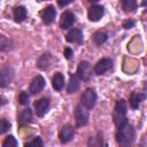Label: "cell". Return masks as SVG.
<instances>
[{
    "instance_id": "6da1fadb",
    "label": "cell",
    "mask_w": 147,
    "mask_h": 147,
    "mask_svg": "<svg viewBox=\"0 0 147 147\" xmlns=\"http://www.w3.org/2000/svg\"><path fill=\"white\" fill-rule=\"evenodd\" d=\"M134 140V129L126 121L117 126L116 141L119 146H130Z\"/></svg>"
},
{
    "instance_id": "7a4b0ae2",
    "label": "cell",
    "mask_w": 147,
    "mask_h": 147,
    "mask_svg": "<svg viewBox=\"0 0 147 147\" xmlns=\"http://www.w3.org/2000/svg\"><path fill=\"white\" fill-rule=\"evenodd\" d=\"M126 111H127V105L124 99H121L116 102L113 111V119L116 126L121 125L122 123L126 122Z\"/></svg>"
},
{
    "instance_id": "3957f363",
    "label": "cell",
    "mask_w": 147,
    "mask_h": 147,
    "mask_svg": "<svg viewBox=\"0 0 147 147\" xmlns=\"http://www.w3.org/2000/svg\"><path fill=\"white\" fill-rule=\"evenodd\" d=\"M75 121H76V126L78 127L85 126L88 122V109L84 107L82 103L77 105L75 108Z\"/></svg>"
},
{
    "instance_id": "277c9868",
    "label": "cell",
    "mask_w": 147,
    "mask_h": 147,
    "mask_svg": "<svg viewBox=\"0 0 147 147\" xmlns=\"http://www.w3.org/2000/svg\"><path fill=\"white\" fill-rule=\"evenodd\" d=\"M95 102H96V93H95V91L93 88H86L83 92L82 96H80V103L90 110V109L94 108Z\"/></svg>"
},
{
    "instance_id": "5b68a950",
    "label": "cell",
    "mask_w": 147,
    "mask_h": 147,
    "mask_svg": "<svg viewBox=\"0 0 147 147\" xmlns=\"http://www.w3.org/2000/svg\"><path fill=\"white\" fill-rule=\"evenodd\" d=\"M77 75L79 76V78L82 80H90L91 76H92V69H91V64L87 61H82L79 62L78 67H77Z\"/></svg>"
},
{
    "instance_id": "8992f818",
    "label": "cell",
    "mask_w": 147,
    "mask_h": 147,
    "mask_svg": "<svg viewBox=\"0 0 147 147\" xmlns=\"http://www.w3.org/2000/svg\"><path fill=\"white\" fill-rule=\"evenodd\" d=\"M14 78V70L11 67L6 65L1 69L0 71V86L1 87H6L7 85H9L11 83Z\"/></svg>"
},
{
    "instance_id": "52a82bcc",
    "label": "cell",
    "mask_w": 147,
    "mask_h": 147,
    "mask_svg": "<svg viewBox=\"0 0 147 147\" xmlns=\"http://www.w3.org/2000/svg\"><path fill=\"white\" fill-rule=\"evenodd\" d=\"M103 14H105V8L101 5H93L88 8V11H87V16L91 22L100 21L102 18Z\"/></svg>"
},
{
    "instance_id": "ba28073f",
    "label": "cell",
    "mask_w": 147,
    "mask_h": 147,
    "mask_svg": "<svg viewBox=\"0 0 147 147\" xmlns=\"http://www.w3.org/2000/svg\"><path fill=\"white\" fill-rule=\"evenodd\" d=\"M55 16H56V10H55V7L52 6V5L47 6L46 8H44L40 11V18H41L42 23L46 24V25L51 24L54 21Z\"/></svg>"
},
{
    "instance_id": "9c48e42d",
    "label": "cell",
    "mask_w": 147,
    "mask_h": 147,
    "mask_svg": "<svg viewBox=\"0 0 147 147\" xmlns=\"http://www.w3.org/2000/svg\"><path fill=\"white\" fill-rule=\"evenodd\" d=\"M45 85H46V82H45L44 77L40 76V75H38V76H36L31 80L30 87H29V92L31 94H37V93H39V92H41L44 90Z\"/></svg>"
},
{
    "instance_id": "30bf717a",
    "label": "cell",
    "mask_w": 147,
    "mask_h": 147,
    "mask_svg": "<svg viewBox=\"0 0 147 147\" xmlns=\"http://www.w3.org/2000/svg\"><path fill=\"white\" fill-rule=\"evenodd\" d=\"M49 106H51V102L47 98H41L39 99L38 101H36L34 103V110H36V114L38 117H42L47 114L48 109H49Z\"/></svg>"
},
{
    "instance_id": "8fae6325",
    "label": "cell",
    "mask_w": 147,
    "mask_h": 147,
    "mask_svg": "<svg viewBox=\"0 0 147 147\" xmlns=\"http://www.w3.org/2000/svg\"><path fill=\"white\" fill-rule=\"evenodd\" d=\"M65 39H67L68 42H74V44H78V45H80V44H83V41H84L83 32H82L80 29L74 28V29H71V30L67 33Z\"/></svg>"
},
{
    "instance_id": "7c38bea8",
    "label": "cell",
    "mask_w": 147,
    "mask_h": 147,
    "mask_svg": "<svg viewBox=\"0 0 147 147\" xmlns=\"http://www.w3.org/2000/svg\"><path fill=\"white\" fill-rule=\"evenodd\" d=\"M111 68H113V60L105 57V59H101L100 61H98V63L94 67V72L96 75H103Z\"/></svg>"
},
{
    "instance_id": "4fadbf2b",
    "label": "cell",
    "mask_w": 147,
    "mask_h": 147,
    "mask_svg": "<svg viewBox=\"0 0 147 147\" xmlns=\"http://www.w3.org/2000/svg\"><path fill=\"white\" fill-rule=\"evenodd\" d=\"M75 136V129L71 125H64L59 132V139L62 144L69 142Z\"/></svg>"
},
{
    "instance_id": "5bb4252c",
    "label": "cell",
    "mask_w": 147,
    "mask_h": 147,
    "mask_svg": "<svg viewBox=\"0 0 147 147\" xmlns=\"http://www.w3.org/2000/svg\"><path fill=\"white\" fill-rule=\"evenodd\" d=\"M76 22V17L71 11H64L60 18V26L63 30L70 29Z\"/></svg>"
},
{
    "instance_id": "9a60e30c",
    "label": "cell",
    "mask_w": 147,
    "mask_h": 147,
    "mask_svg": "<svg viewBox=\"0 0 147 147\" xmlns=\"http://www.w3.org/2000/svg\"><path fill=\"white\" fill-rule=\"evenodd\" d=\"M146 98H147V94H146V93L132 92L131 95H130V100H129L130 107H131L132 109H137V108L140 106V103H141Z\"/></svg>"
},
{
    "instance_id": "2e32d148",
    "label": "cell",
    "mask_w": 147,
    "mask_h": 147,
    "mask_svg": "<svg viewBox=\"0 0 147 147\" xmlns=\"http://www.w3.org/2000/svg\"><path fill=\"white\" fill-rule=\"evenodd\" d=\"M32 122V111L30 108H25L23 109L20 115H18V119H17V123L20 126H25L28 124H30Z\"/></svg>"
},
{
    "instance_id": "e0dca14e",
    "label": "cell",
    "mask_w": 147,
    "mask_h": 147,
    "mask_svg": "<svg viewBox=\"0 0 147 147\" xmlns=\"http://www.w3.org/2000/svg\"><path fill=\"white\" fill-rule=\"evenodd\" d=\"M13 15H14L15 22L22 23L23 21H25L26 15H28L26 8H25L24 6H17V7H15V8H14V11H13Z\"/></svg>"
},
{
    "instance_id": "ac0fdd59",
    "label": "cell",
    "mask_w": 147,
    "mask_h": 147,
    "mask_svg": "<svg viewBox=\"0 0 147 147\" xmlns=\"http://www.w3.org/2000/svg\"><path fill=\"white\" fill-rule=\"evenodd\" d=\"M51 60H52L51 54L49 53H44L37 60V67L40 70H47L49 68V65H51Z\"/></svg>"
},
{
    "instance_id": "d6986e66",
    "label": "cell",
    "mask_w": 147,
    "mask_h": 147,
    "mask_svg": "<svg viewBox=\"0 0 147 147\" xmlns=\"http://www.w3.org/2000/svg\"><path fill=\"white\" fill-rule=\"evenodd\" d=\"M52 86L57 92L62 91V88L64 86V77H63V75L61 72H56L53 76V78H52Z\"/></svg>"
},
{
    "instance_id": "ffe728a7",
    "label": "cell",
    "mask_w": 147,
    "mask_h": 147,
    "mask_svg": "<svg viewBox=\"0 0 147 147\" xmlns=\"http://www.w3.org/2000/svg\"><path fill=\"white\" fill-rule=\"evenodd\" d=\"M79 79H80V78H79V76L77 75V72L70 76L69 84H68V88H67V91H68L69 94L75 93V92L79 88Z\"/></svg>"
},
{
    "instance_id": "44dd1931",
    "label": "cell",
    "mask_w": 147,
    "mask_h": 147,
    "mask_svg": "<svg viewBox=\"0 0 147 147\" xmlns=\"http://www.w3.org/2000/svg\"><path fill=\"white\" fill-rule=\"evenodd\" d=\"M108 39V33L106 31H102V30H99L96 31L94 34H93V41L96 44V45H102L107 41Z\"/></svg>"
},
{
    "instance_id": "7402d4cb",
    "label": "cell",
    "mask_w": 147,
    "mask_h": 147,
    "mask_svg": "<svg viewBox=\"0 0 147 147\" xmlns=\"http://www.w3.org/2000/svg\"><path fill=\"white\" fill-rule=\"evenodd\" d=\"M122 8L124 11H133L137 8V0H122Z\"/></svg>"
},
{
    "instance_id": "603a6c76",
    "label": "cell",
    "mask_w": 147,
    "mask_h": 147,
    "mask_svg": "<svg viewBox=\"0 0 147 147\" xmlns=\"http://www.w3.org/2000/svg\"><path fill=\"white\" fill-rule=\"evenodd\" d=\"M13 48V42H11V40L9 39V38H6L5 36H2L1 37V41H0V49L2 51V52H5V51H9V49H11Z\"/></svg>"
},
{
    "instance_id": "cb8c5ba5",
    "label": "cell",
    "mask_w": 147,
    "mask_h": 147,
    "mask_svg": "<svg viewBox=\"0 0 147 147\" xmlns=\"http://www.w3.org/2000/svg\"><path fill=\"white\" fill-rule=\"evenodd\" d=\"M18 145V142L16 141V139L13 136H8L5 138V140L2 141V147H16Z\"/></svg>"
},
{
    "instance_id": "d4e9b609",
    "label": "cell",
    "mask_w": 147,
    "mask_h": 147,
    "mask_svg": "<svg viewBox=\"0 0 147 147\" xmlns=\"http://www.w3.org/2000/svg\"><path fill=\"white\" fill-rule=\"evenodd\" d=\"M88 146H101L103 145L102 142V136H100V133L98 134V137H91L87 141Z\"/></svg>"
},
{
    "instance_id": "484cf974",
    "label": "cell",
    "mask_w": 147,
    "mask_h": 147,
    "mask_svg": "<svg viewBox=\"0 0 147 147\" xmlns=\"http://www.w3.org/2000/svg\"><path fill=\"white\" fill-rule=\"evenodd\" d=\"M42 145H44V144H42V140H41L40 137H36V138H33L31 141L24 144L25 147H41Z\"/></svg>"
},
{
    "instance_id": "4316f807",
    "label": "cell",
    "mask_w": 147,
    "mask_h": 147,
    "mask_svg": "<svg viewBox=\"0 0 147 147\" xmlns=\"http://www.w3.org/2000/svg\"><path fill=\"white\" fill-rule=\"evenodd\" d=\"M10 126H11L10 122L7 121V119H5V118H2V119L0 121V133H1V134L5 133L6 131H8V130L10 129Z\"/></svg>"
},
{
    "instance_id": "83f0119b",
    "label": "cell",
    "mask_w": 147,
    "mask_h": 147,
    "mask_svg": "<svg viewBox=\"0 0 147 147\" xmlns=\"http://www.w3.org/2000/svg\"><path fill=\"white\" fill-rule=\"evenodd\" d=\"M29 94H28V92H25V91H22L21 93H20V95H18V102L21 103V105H23V106H25V105H28L29 103Z\"/></svg>"
},
{
    "instance_id": "f1b7e54d",
    "label": "cell",
    "mask_w": 147,
    "mask_h": 147,
    "mask_svg": "<svg viewBox=\"0 0 147 147\" xmlns=\"http://www.w3.org/2000/svg\"><path fill=\"white\" fill-rule=\"evenodd\" d=\"M134 24H136V22H134V21L129 20V21H125V22L123 23V28H124L125 30H129V29L133 28V26H134Z\"/></svg>"
},
{
    "instance_id": "f546056e",
    "label": "cell",
    "mask_w": 147,
    "mask_h": 147,
    "mask_svg": "<svg viewBox=\"0 0 147 147\" xmlns=\"http://www.w3.org/2000/svg\"><path fill=\"white\" fill-rule=\"evenodd\" d=\"M72 55H74V51H72L71 48H69V47H67V48L64 49V56H65V59H68V60H70V59L72 57Z\"/></svg>"
},
{
    "instance_id": "4dcf8cb0",
    "label": "cell",
    "mask_w": 147,
    "mask_h": 147,
    "mask_svg": "<svg viewBox=\"0 0 147 147\" xmlns=\"http://www.w3.org/2000/svg\"><path fill=\"white\" fill-rule=\"evenodd\" d=\"M72 1H75V0H57V3L60 7H64V6H68L69 3H71Z\"/></svg>"
},
{
    "instance_id": "1f68e13d",
    "label": "cell",
    "mask_w": 147,
    "mask_h": 147,
    "mask_svg": "<svg viewBox=\"0 0 147 147\" xmlns=\"http://www.w3.org/2000/svg\"><path fill=\"white\" fill-rule=\"evenodd\" d=\"M141 6L146 7V11H147V0H144V1H142V3H141Z\"/></svg>"
},
{
    "instance_id": "d6a6232c",
    "label": "cell",
    "mask_w": 147,
    "mask_h": 147,
    "mask_svg": "<svg viewBox=\"0 0 147 147\" xmlns=\"http://www.w3.org/2000/svg\"><path fill=\"white\" fill-rule=\"evenodd\" d=\"M90 3H93V2H96V1H99V0H87Z\"/></svg>"
}]
</instances>
